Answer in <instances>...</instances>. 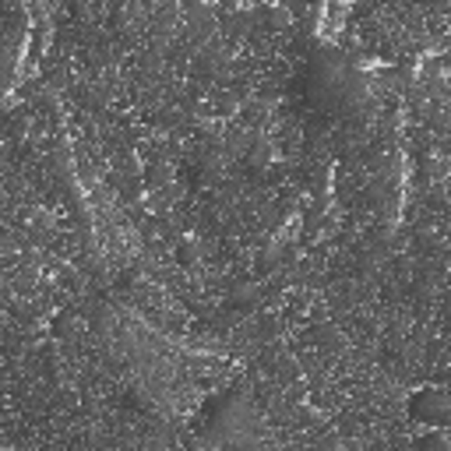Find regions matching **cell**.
<instances>
[{"label": "cell", "mask_w": 451, "mask_h": 451, "mask_svg": "<svg viewBox=\"0 0 451 451\" xmlns=\"http://www.w3.org/2000/svg\"><path fill=\"white\" fill-rule=\"evenodd\" d=\"M166 180H169V173H166V166H159V163H152V166L145 169V183H148V187H159V183H166Z\"/></svg>", "instance_id": "cell-1"}, {"label": "cell", "mask_w": 451, "mask_h": 451, "mask_svg": "<svg viewBox=\"0 0 451 451\" xmlns=\"http://www.w3.org/2000/svg\"><path fill=\"white\" fill-rule=\"evenodd\" d=\"M441 67H448V71H451V53H444V57H441Z\"/></svg>", "instance_id": "cell-2"}]
</instances>
